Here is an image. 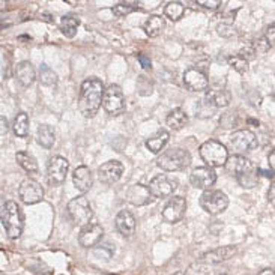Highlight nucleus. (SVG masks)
<instances>
[{"instance_id": "nucleus-33", "label": "nucleus", "mask_w": 275, "mask_h": 275, "mask_svg": "<svg viewBox=\"0 0 275 275\" xmlns=\"http://www.w3.org/2000/svg\"><path fill=\"white\" fill-rule=\"evenodd\" d=\"M137 9H139V5L134 3V2H120V3H118L112 8L113 14L116 17H125V15H128V14H131Z\"/></svg>"}, {"instance_id": "nucleus-49", "label": "nucleus", "mask_w": 275, "mask_h": 275, "mask_svg": "<svg viewBox=\"0 0 275 275\" xmlns=\"http://www.w3.org/2000/svg\"><path fill=\"white\" fill-rule=\"evenodd\" d=\"M268 161H269V165H271V170H274L275 171V149L269 154V157H268Z\"/></svg>"}, {"instance_id": "nucleus-31", "label": "nucleus", "mask_w": 275, "mask_h": 275, "mask_svg": "<svg viewBox=\"0 0 275 275\" xmlns=\"http://www.w3.org/2000/svg\"><path fill=\"white\" fill-rule=\"evenodd\" d=\"M39 81L47 86V87H54L57 84V76L56 73L51 70V68L45 63L41 65L39 68Z\"/></svg>"}, {"instance_id": "nucleus-32", "label": "nucleus", "mask_w": 275, "mask_h": 275, "mask_svg": "<svg viewBox=\"0 0 275 275\" xmlns=\"http://www.w3.org/2000/svg\"><path fill=\"white\" fill-rule=\"evenodd\" d=\"M184 12H185V6L181 2H168L164 8V15L168 17L171 21L181 20Z\"/></svg>"}, {"instance_id": "nucleus-36", "label": "nucleus", "mask_w": 275, "mask_h": 275, "mask_svg": "<svg viewBox=\"0 0 275 275\" xmlns=\"http://www.w3.org/2000/svg\"><path fill=\"white\" fill-rule=\"evenodd\" d=\"M185 275H211V269H209V265H206L203 262H197V263H193Z\"/></svg>"}, {"instance_id": "nucleus-9", "label": "nucleus", "mask_w": 275, "mask_h": 275, "mask_svg": "<svg viewBox=\"0 0 275 275\" xmlns=\"http://www.w3.org/2000/svg\"><path fill=\"white\" fill-rule=\"evenodd\" d=\"M70 162L63 157H53L47 162V182L51 187H59L65 182Z\"/></svg>"}, {"instance_id": "nucleus-41", "label": "nucleus", "mask_w": 275, "mask_h": 275, "mask_svg": "<svg viewBox=\"0 0 275 275\" xmlns=\"http://www.w3.org/2000/svg\"><path fill=\"white\" fill-rule=\"evenodd\" d=\"M253 48H254L256 54H266L271 50V42L263 37V38H259L253 42Z\"/></svg>"}, {"instance_id": "nucleus-21", "label": "nucleus", "mask_w": 275, "mask_h": 275, "mask_svg": "<svg viewBox=\"0 0 275 275\" xmlns=\"http://www.w3.org/2000/svg\"><path fill=\"white\" fill-rule=\"evenodd\" d=\"M115 226H116L118 232H119L122 236L131 237V236L135 233V217H134L129 211L123 209V211H120V212L116 215Z\"/></svg>"}, {"instance_id": "nucleus-30", "label": "nucleus", "mask_w": 275, "mask_h": 275, "mask_svg": "<svg viewBox=\"0 0 275 275\" xmlns=\"http://www.w3.org/2000/svg\"><path fill=\"white\" fill-rule=\"evenodd\" d=\"M14 132L17 137H27L29 134V116L24 112H20L14 119Z\"/></svg>"}, {"instance_id": "nucleus-24", "label": "nucleus", "mask_w": 275, "mask_h": 275, "mask_svg": "<svg viewBox=\"0 0 275 275\" xmlns=\"http://www.w3.org/2000/svg\"><path fill=\"white\" fill-rule=\"evenodd\" d=\"M170 134L165 129H159L158 132H155L152 137L146 140V148L152 152V154H159L161 149L168 143Z\"/></svg>"}, {"instance_id": "nucleus-51", "label": "nucleus", "mask_w": 275, "mask_h": 275, "mask_svg": "<svg viewBox=\"0 0 275 275\" xmlns=\"http://www.w3.org/2000/svg\"><path fill=\"white\" fill-rule=\"evenodd\" d=\"M259 275H275V269H263L259 272Z\"/></svg>"}, {"instance_id": "nucleus-39", "label": "nucleus", "mask_w": 275, "mask_h": 275, "mask_svg": "<svg viewBox=\"0 0 275 275\" xmlns=\"http://www.w3.org/2000/svg\"><path fill=\"white\" fill-rule=\"evenodd\" d=\"M239 182L240 187H244V188H253L257 185V171H253V173H248L242 178H239L236 179Z\"/></svg>"}, {"instance_id": "nucleus-7", "label": "nucleus", "mask_w": 275, "mask_h": 275, "mask_svg": "<svg viewBox=\"0 0 275 275\" xmlns=\"http://www.w3.org/2000/svg\"><path fill=\"white\" fill-rule=\"evenodd\" d=\"M102 107L112 116H119L125 112V96L122 89L118 84H112L104 92V99H102Z\"/></svg>"}, {"instance_id": "nucleus-1", "label": "nucleus", "mask_w": 275, "mask_h": 275, "mask_svg": "<svg viewBox=\"0 0 275 275\" xmlns=\"http://www.w3.org/2000/svg\"><path fill=\"white\" fill-rule=\"evenodd\" d=\"M104 83L99 79L90 77L81 83L80 98H79V110L84 118H93L104 99Z\"/></svg>"}, {"instance_id": "nucleus-45", "label": "nucleus", "mask_w": 275, "mask_h": 275, "mask_svg": "<svg viewBox=\"0 0 275 275\" xmlns=\"http://www.w3.org/2000/svg\"><path fill=\"white\" fill-rule=\"evenodd\" d=\"M137 59H139V62H140V65L143 66V70H146V71H149L151 68H152V62H151V59L145 54V53H140L139 56H137Z\"/></svg>"}, {"instance_id": "nucleus-44", "label": "nucleus", "mask_w": 275, "mask_h": 275, "mask_svg": "<svg viewBox=\"0 0 275 275\" xmlns=\"http://www.w3.org/2000/svg\"><path fill=\"white\" fill-rule=\"evenodd\" d=\"M239 56L242 57V59H245V60H251V59H254V57H256V51H254L253 45H248V47L240 48Z\"/></svg>"}, {"instance_id": "nucleus-8", "label": "nucleus", "mask_w": 275, "mask_h": 275, "mask_svg": "<svg viewBox=\"0 0 275 275\" xmlns=\"http://www.w3.org/2000/svg\"><path fill=\"white\" fill-rule=\"evenodd\" d=\"M229 148L236 152V155H240L242 152L253 151L257 148V137L250 129H239L235 131L229 137Z\"/></svg>"}, {"instance_id": "nucleus-12", "label": "nucleus", "mask_w": 275, "mask_h": 275, "mask_svg": "<svg viewBox=\"0 0 275 275\" xmlns=\"http://www.w3.org/2000/svg\"><path fill=\"white\" fill-rule=\"evenodd\" d=\"M178 188V181L173 178H168L167 175H158L149 182L151 194L157 198H164L171 196Z\"/></svg>"}, {"instance_id": "nucleus-42", "label": "nucleus", "mask_w": 275, "mask_h": 275, "mask_svg": "<svg viewBox=\"0 0 275 275\" xmlns=\"http://www.w3.org/2000/svg\"><path fill=\"white\" fill-rule=\"evenodd\" d=\"M220 123L224 126V128H232V126H236L237 120H236V116L233 112H227L223 115V118L220 119Z\"/></svg>"}, {"instance_id": "nucleus-16", "label": "nucleus", "mask_w": 275, "mask_h": 275, "mask_svg": "<svg viewBox=\"0 0 275 275\" xmlns=\"http://www.w3.org/2000/svg\"><path fill=\"white\" fill-rule=\"evenodd\" d=\"M226 168H227L229 173L233 175L236 179H239V178H242V176H245L248 173H253V171H256L254 170V164L248 158H245L242 155H233V157H230L227 159V162H226Z\"/></svg>"}, {"instance_id": "nucleus-15", "label": "nucleus", "mask_w": 275, "mask_h": 275, "mask_svg": "<svg viewBox=\"0 0 275 275\" xmlns=\"http://www.w3.org/2000/svg\"><path fill=\"white\" fill-rule=\"evenodd\" d=\"M123 164L120 161H116V159H112V161H107L102 164L99 168H98V178L102 184H115L118 182L122 175H123Z\"/></svg>"}, {"instance_id": "nucleus-25", "label": "nucleus", "mask_w": 275, "mask_h": 275, "mask_svg": "<svg viewBox=\"0 0 275 275\" xmlns=\"http://www.w3.org/2000/svg\"><path fill=\"white\" fill-rule=\"evenodd\" d=\"M37 140L45 149L53 148V145L56 142V131H54V128L50 126V125H39L38 129H37Z\"/></svg>"}, {"instance_id": "nucleus-43", "label": "nucleus", "mask_w": 275, "mask_h": 275, "mask_svg": "<svg viewBox=\"0 0 275 275\" xmlns=\"http://www.w3.org/2000/svg\"><path fill=\"white\" fill-rule=\"evenodd\" d=\"M197 5H200V6H203V8H206V9H211V11H215V9H218L223 3L220 2V0H198L197 2Z\"/></svg>"}, {"instance_id": "nucleus-14", "label": "nucleus", "mask_w": 275, "mask_h": 275, "mask_svg": "<svg viewBox=\"0 0 275 275\" xmlns=\"http://www.w3.org/2000/svg\"><path fill=\"white\" fill-rule=\"evenodd\" d=\"M217 181V173L211 167H197L190 175V182L194 188L208 191Z\"/></svg>"}, {"instance_id": "nucleus-50", "label": "nucleus", "mask_w": 275, "mask_h": 275, "mask_svg": "<svg viewBox=\"0 0 275 275\" xmlns=\"http://www.w3.org/2000/svg\"><path fill=\"white\" fill-rule=\"evenodd\" d=\"M6 131H8V122H6V119L2 116V135H5Z\"/></svg>"}, {"instance_id": "nucleus-26", "label": "nucleus", "mask_w": 275, "mask_h": 275, "mask_svg": "<svg viewBox=\"0 0 275 275\" xmlns=\"http://www.w3.org/2000/svg\"><path fill=\"white\" fill-rule=\"evenodd\" d=\"M143 29H145V33L149 38H157L159 33L165 29V20L161 15H151L146 20Z\"/></svg>"}, {"instance_id": "nucleus-34", "label": "nucleus", "mask_w": 275, "mask_h": 275, "mask_svg": "<svg viewBox=\"0 0 275 275\" xmlns=\"http://www.w3.org/2000/svg\"><path fill=\"white\" fill-rule=\"evenodd\" d=\"M93 254L98 257V259H104V260H110L115 254V245L110 244V242H106V244H99L95 247L93 250Z\"/></svg>"}, {"instance_id": "nucleus-40", "label": "nucleus", "mask_w": 275, "mask_h": 275, "mask_svg": "<svg viewBox=\"0 0 275 275\" xmlns=\"http://www.w3.org/2000/svg\"><path fill=\"white\" fill-rule=\"evenodd\" d=\"M217 32H218V35L223 37V38H232L235 35V27L230 21H224V23L218 24Z\"/></svg>"}, {"instance_id": "nucleus-11", "label": "nucleus", "mask_w": 275, "mask_h": 275, "mask_svg": "<svg viewBox=\"0 0 275 275\" xmlns=\"http://www.w3.org/2000/svg\"><path fill=\"white\" fill-rule=\"evenodd\" d=\"M18 196L23 203L26 204H35L44 198V190L39 182L35 179H24L20 184L18 188Z\"/></svg>"}, {"instance_id": "nucleus-2", "label": "nucleus", "mask_w": 275, "mask_h": 275, "mask_svg": "<svg viewBox=\"0 0 275 275\" xmlns=\"http://www.w3.org/2000/svg\"><path fill=\"white\" fill-rule=\"evenodd\" d=\"M191 164V154L187 149H168L157 159V165L164 171H182Z\"/></svg>"}, {"instance_id": "nucleus-17", "label": "nucleus", "mask_w": 275, "mask_h": 275, "mask_svg": "<svg viewBox=\"0 0 275 275\" xmlns=\"http://www.w3.org/2000/svg\"><path fill=\"white\" fill-rule=\"evenodd\" d=\"M184 84L191 92H201L208 89L209 80L201 71L196 70V68H190L184 73Z\"/></svg>"}, {"instance_id": "nucleus-23", "label": "nucleus", "mask_w": 275, "mask_h": 275, "mask_svg": "<svg viewBox=\"0 0 275 275\" xmlns=\"http://www.w3.org/2000/svg\"><path fill=\"white\" fill-rule=\"evenodd\" d=\"M204 99L215 109H224L230 104L232 95L226 89H209L208 92H206Z\"/></svg>"}, {"instance_id": "nucleus-47", "label": "nucleus", "mask_w": 275, "mask_h": 275, "mask_svg": "<svg viewBox=\"0 0 275 275\" xmlns=\"http://www.w3.org/2000/svg\"><path fill=\"white\" fill-rule=\"evenodd\" d=\"M268 200L271 204L275 206V182L269 187V191H268Z\"/></svg>"}, {"instance_id": "nucleus-27", "label": "nucleus", "mask_w": 275, "mask_h": 275, "mask_svg": "<svg viewBox=\"0 0 275 275\" xmlns=\"http://www.w3.org/2000/svg\"><path fill=\"white\" fill-rule=\"evenodd\" d=\"M80 26V18L74 14H68L60 20V30L66 38H74Z\"/></svg>"}, {"instance_id": "nucleus-3", "label": "nucleus", "mask_w": 275, "mask_h": 275, "mask_svg": "<svg viewBox=\"0 0 275 275\" xmlns=\"http://www.w3.org/2000/svg\"><path fill=\"white\" fill-rule=\"evenodd\" d=\"M2 226L11 239H17L23 233V215L20 206L12 200H8L2 208Z\"/></svg>"}, {"instance_id": "nucleus-19", "label": "nucleus", "mask_w": 275, "mask_h": 275, "mask_svg": "<svg viewBox=\"0 0 275 275\" xmlns=\"http://www.w3.org/2000/svg\"><path fill=\"white\" fill-rule=\"evenodd\" d=\"M126 197H128V201L132 203L134 206H145V204L151 203L154 196L151 194L149 187L135 184L126 191Z\"/></svg>"}, {"instance_id": "nucleus-13", "label": "nucleus", "mask_w": 275, "mask_h": 275, "mask_svg": "<svg viewBox=\"0 0 275 275\" xmlns=\"http://www.w3.org/2000/svg\"><path fill=\"white\" fill-rule=\"evenodd\" d=\"M102 236H104V230L98 223H89L81 227L79 235V242L83 248H92L99 245Z\"/></svg>"}, {"instance_id": "nucleus-48", "label": "nucleus", "mask_w": 275, "mask_h": 275, "mask_svg": "<svg viewBox=\"0 0 275 275\" xmlns=\"http://www.w3.org/2000/svg\"><path fill=\"white\" fill-rule=\"evenodd\" d=\"M259 173L263 175L265 178H274V176H275V171H274V170H262V168H260V170L257 171V175H259Z\"/></svg>"}, {"instance_id": "nucleus-35", "label": "nucleus", "mask_w": 275, "mask_h": 275, "mask_svg": "<svg viewBox=\"0 0 275 275\" xmlns=\"http://www.w3.org/2000/svg\"><path fill=\"white\" fill-rule=\"evenodd\" d=\"M229 65L233 68V70L239 74H247L248 73V60L242 59L240 56H233V57H229Z\"/></svg>"}, {"instance_id": "nucleus-10", "label": "nucleus", "mask_w": 275, "mask_h": 275, "mask_svg": "<svg viewBox=\"0 0 275 275\" xmlns=\"http://www.w3.org/2000/svg\"><path fill=\"white\" fill-rule=\"evenodd\" d=\"M185 211H187V200L185 197L182 196H175L171 197L167 204L164 206L162 209V220L165 223H170V224H175L178 221H181L185 215Z\"/></svg>"}, {"instance_id": "nucleus-37", "label": "nucleus", "mask_w": 275, "mask_h": 275, "mask_svg": "<svg viewBox=\"0 0 275 275\" xmlns=\"http://www.w3.org/2000/svg\"><path fill=\"white\" fill-rule=\"evenodd\" d=\"M214 106H211L206 99H200L197 104V116L198 118H211L214 115Z\"/></svg>"}, {"instance_id": "nucleus-18", "label": "nucleus", "mask_w": 275, "mask_h": 275, "mask_svg": "<svg viewBox=\"0 0 275 275\" xmlns=\"http://www.w3.org/2000/svg\"><path fill=\"white\" fill-rule=\"evenodd\" d=\"M236 247L235 245H224V247H218L215 250H211L208 253H204L200 259V262L206 263V265H218L221 262H226L229 259H232L236 254Z\"/></svg>"}, {"instance_id": "nucleus-28", "label": "nucleus", "mask_w": 275, "mask_h": 275, "mask_svg": "<svg viewBox=\"0 0 275 275\" xmlns=\"http://www.w3.org/2000/svg\"><path fill=\"white\" fill-rule=\"evenodd\" d=\"M165 123L171 129H181L188 123V115L182 109H173L165 118Z\"/></svg>"}, {"instance_id": "nucleus-6", "label": "nucleus", "mask_w": 275, "mask_h": 275, "mask_svg": "<svg viewBox=\"0 0 275 275\" xmlns=\"http://www.w3.org/2000/svg\"><path fill=\"white\" fill-rule=\"evenodd\" d=\"M200 206L209 215H218L224 212L229 206V197L220 190H208L200 197Z\"/></svg>"}, {"instance_id": "nucleus-22", "label": "nucleus", "mask_w": 275, "mask_h": 275, "mask_svg": "<svg viewBox=\"0 0 275 275\" xmlns=\"http://www.w3.org/2000/svg\"><path fill=\"white\" fill-rule=\"evenodd\" d=\"M15 77L20 81L21 86L29 87L37 80V71H35V68H33V65L30 62L23 60V62L17 63V66H15Z\"/></svg>"}, {"instance_id": "nucleus-20", "label": "nucleus", "mask_w": 275, "mask_h": 275, "mask_svg": "<svg viewBox=\"0 0 275 275\" xmlns=\"http://www.w3.org/2000/svg\"><path fill=\"white\" fill-rule=\"evenodd\" d=\"M73 182H74V187L80 193H87L93 185V176H92L90 168L86 165L77 167L73 173Z\"/></svg>"}, {"instance_id": "nucleus-52", "label": "nucleus", "mask_w": 275, "mask_h": 275, "mask_svg": "<svg viewBox=\"0 0 275 275\" xmlns=\"http://www.w3.org/2000/svg\"><path fill=\"white\" fill-rule=\"evenodd\" d=\"M248 123H251V126H259L260 125L259 120H256V119H248Z\"/></svg>"}, {"instance_id": "nucleus-4", "label": "nucleus", "mask_w": 275, "mask_h": 275, "mask_svg": "<svg viewBox=\"0 0 275 275\" xmlns=\"http://www.w3.org/2000/svg\"><path fill=\"white\" fill-rule=\"evenodd\" d=\"M200 157L208 167H221L229 159V151L221 142L208 140L200 146Z\"/></svg>"}, {"instance_id": "nucleus-38", "label": "nucleus", "mask_w": 275, "mask_h": 275, "mask_svg": "<svg viewBox=\"0 0 275 275\" xmlns=\"http://www.w3.org/2000/svg\"><path fill=\"white\" fill-rule=\"evenodd\" d=\"M137 87H139V93L143 95V96L151 95L152 90H154V84H152V81L146 76H140L139 77V81H137Z\"/></svg>"}, {"instance_id": "nucleus-46", "label": "nucleus", "mask_w": 275, "mask_h": 275, "mask_svg": "<svg viewBox=\"0 0 275 275\" xmlns=\"http://www.w3.org/2000/svg\"><path fill=\"white\" fill-rule=\"evenodd\" d=\"M265 38H266L271 44H275V24L268 26L266 33H265Z\"/></svg>"}, {"instance_id": "nucleus-5", "label": "nucleus", "mask_w": 275, "mask_h": 275, "mask_svg": "<svg viewBox=\"0 0 275 275\" xmlns=\"http://www.w3.org/2000/svg\"><path fill=\"white\" fill-rule=\"evenodd\" d=\"M66 212L74 224L81 226V227L89 224L93 217L92 206L84 196H79V197L70 200V203H68V206H66Z\"/></svg>"}, {"instance_id": "nucleus-29", "label": "nucleus", "mask_w": 275, "mask_h": 275, "mask_svg": "<svg viewBox=\"0 0 275 275\" xmlns=\"http://www.w3.org/2000/svg\"><path fill=\"white\" fill-rule=\"evenodd\" d=\"M15 159L27 171V173H38V170H39L38 168V162L30 154H27V152H17Z\"/></svg>"}]
</instances>
